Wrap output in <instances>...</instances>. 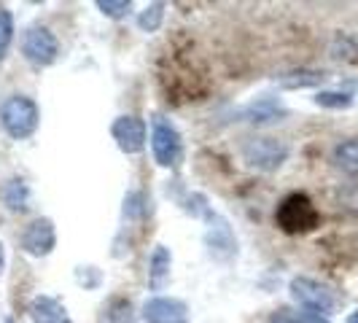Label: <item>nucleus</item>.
Returning <instances> with one entry per match:
<instances>
[{
  "mask_svg": "<svg viewBox=\"0 0 358 323\" xmlns=\"http://www.w3.org/2000/svg\"><path fill=\"white\" fill-rule=\"evenodd\" d=\"M151 151L159 167H178L183 159V141H180L178 127L164 116L151 119Z\"/></svg>",
  "mask_w": 358,
  "mask_h": 323,
  "instance_id": "7ed1b4c3",
  "label": "nucleus"
},
{
  "mask_svg": "<svg viewBox=\"0 0 358 323\" xmlns=\"http://www.w3.org/2000/svg\"><path fill=\"white\" fill-rule=\"evenodd\" d=\"M3 269H6V248H3V243H0V275H3Z\"/></svg>",
  "mask_w": 358,
  "mask_h": 323,
  "instance_id": "aec40b11",
  "label": "nucleus"
},
{
  "mask_svg": "<svg viewBox=\"0 0 358 323\" xmlns=\"http://www.w3.org/2000/svg\"><path fill=\"white\" fill-rule=\"evenodd\" d=\"M323 78L326 76L321 71H291L286 76H280V87H286V89H307V87H318Z\"/></svg>",
  "mask_w": 358,
  "mask_h": 323,
  "instance_id": "f8f14e48",
  "label": "nucleus"
},
{
  "mask_svg": "<svg viewBox=\"0 0 358 323\" xmlns=\"http://www.w3.org/2000/svg\"><path fill=\"white\" fill-rule=\"evenodd\" d=\"M110 138L116 141L122 154H141L145 148V138H148V127L141 116H119L113 124H110Z\"/></svg>",
  "mask_w": 358,
  "mask_h": 323,
  "instance_id": "423d86ee",
  "label": "nucleus"
},
{
  "mask_svg": "<svg viewBox=\"0 0 358 323\" xmlns=\"http://www.w3.org/2000/svg\"><path fill=\"white\" fill-rule=\"evenodd\" d=\"M6 323H17V321H11V318H6Z\"/></svg>",
  "mask_w": 358,
  "mask_h": 323,
  "instance_id": "4be33fe9",
  "label": "nucleus"
},
{
  "mask_svg": "<svg viewBox=\"0 0 358 323\" xmlns=\"http://www.w3.org/2000/svg\"><path fill=\"white\" fill-rule=\"evenodd\" d=\"M97 8L100 14H106L108 19H122L127 17V11L132 8L129 0H97Z\"/></svg>",
  "mask_w": 358,
  "mask_h": 323,
  "instance_id": "f3484780",
  "label": "nucleus"
},
{
  "mask_svg": "<svg viewBox=\"0 0 358 323\" xmlns=\"http://www.w3.org/2000/svg\"><path fill=\"white\" fill-rule=\"evenodd\" d=\"M334 164L348 175H358V141H345L334 148Z\"/></svg>",
  "mask_w": 358,
  "mask_h": 323,
  "instance_id": "9b49d317",
  "label": "nucleus"
},
{
  "mask_svg": "<svg viewBox=\"0 0 358 323\" xmlns=\"http://www.w3.org/2000/svg\"><path fill=\"white\" fill-rule=\"evenodd\" d=\"M11 41H14V17L8 8H0V62L11 49Z\"/></svg>",
  "mask_w": 358,
  "mask_h": 323,
  "instance_id": "4468645a",
  "label": "nucleus"
},
{
  "mask_svg": "<svg viewBox=\"0 0 358 323\" xmlns=\"http://www.w3.org/2000/svg\"><path fill=\"white\" fill-rule=\"evenodd\" d=\"M27 186H24V180H11L8 186H6V205L11 208V210H24L27 205Z\"/></svg>",
  "mask_w": 358,
  "mask_h": 323,
  "instance_id": "2eb2a0df",
  "label": "nucleus"
},
{
  "mask_svg": "<svg viewBox=\"0 0 358 323\" xmlns=\"http://www.w3.org/2000/svg\"><path fill=\"white\" fill-rule=\"evenodd\" d=\"M288 291H291L294 302H299L307 313L331 315V313L340 307V296L326 286V283L315 280V278H305V275H299V278H294V280H291Z\"/></svg>",
  "mask_w": 358,
  "mask_h": 323,
  "instance_id": "f03ea898",
  "label": "nucleus"
},
{
  "mask_svg": "<svg viewBox=\"0 0 358 323\" xmlns=\"http://www.w3.org/2000/svg\"><path fill=\"white\" fill-rule=\"evenodd\" d=\"M243 157H245V162L251 164L253 170L272 173V170H278L288 159V145L275 141V138H256V141L245 143Z\"/></svg>",
  "mask_w": 358,
  "mask_h": 323,
  "instance_id": "39448f33",
  "label": "nucleus"
},
{
  "mask_svg": "<svg viewBox=\"0 0 358 323\" xmlns=\"http://www.w3.org/2000/svg\"><path fill=\"white\" fill-rule=\"evenodd\" d=\"M296 323H329V318H326V315H318V313H302V315L296 318Z\"/></svg>",
  "mask_w": 358,
  "mask_h": 323,
  "instance_id": "6ab92c4d",
  "label": "nucleus"
},
{
  "mask_svg": "<svg viewBox=\"0 0 358 323\" xmlns=\"http://www.w3.org/2000/svg\"><path fill=\"white\" fill-rule=\"evenodd\" d=\"M170 272H173V253L167 245H154V253L148 259V286L151 291H162L170 283Z\"/></svg>",
  "mask_w": 358,
  "mask_h": 323,
  "instance_id": "9d476101",
  "label": "nucleus"
},
{
  "mask_svg": "<svg viewBox=\"0 0 358 323\" xmlns=\"http://www.w3.org/2000/svg\"><path fill=\"white\" fill-rule=\"evenodd\" d=\"M164 22V3H151L138 14V27L143 33H157Z\"/></svg>",
  "mask_w": 358,
  "mask_h": 323,
  "instance_id": "ddd939ff",
  "label": "nucleus"
},
{
  "mask_svg": "<svg viewBox=\"0 0 358 323\" xmlns=\"http://www.w3.org/2000/svg\"><path fill=\"white\" fill-rule=\"evenodd\" d=\"M22 54L27 62H33L36 68H49L59 57V41L49 27L33 24L24 30L22 36Z\"/></svg>",
  "mask_w": 358,
  "mask_h": 323,
  "instance_id": "20e7f679",
  "label": "nucleus"
},
{
  "mask_svg": "<svg viewBox=\"0 0 358 323\" xmlns=\"http://www.w3.org/2000/svg\"><path fill=\"white\" fill-rule=\"evenodd\" d=\"M30 318L33 323H73L68 307L49 294H41L30 302Z\"/></svg>",
  "mask_w": 358,
  "mask_h": 323,
  "instance_id": "1a4fd4ad",
  "label": "nucleus"
},
{
  "mask_svg": "<svg viewBox=\"0 0 358 323\" xmlns=\"http://www.w3.org/2000/svg\"><path fill=\"white\" fill-rule=\"evenodd\" d=\"M145 323H189V307L176 296H151L143 305Z\"/></svg>",
  "mask_w": 358,
  "mask_h": 323,
  "instance_id": "6e6552de",
  "label": "nucleus"
},
{
  "mask_svg": "<svg viewBox=\"0 0 358 323\" xmlns=\"http://www.w3.org/2000/svg\"><path fill=\"white\" fill-rule=\"evenodd\" d=\"M348 323H358V310H356V313H350V318H348Z\"/></svg>",
  "mask_w": 358,
  "mask_h": 323,
  "instance_id": "412c9836",
  "label": "nucleus"
},
{
  "mask_svg": "<svg viewBox=\"0 0 358 323\" xmlns=\"http://www.w3.org/2000/svg\"><path fill=\"white\" fill-rule=\"evenodd\" d=\"M353 103V97L348 92H318L315 94V106L321 108H334V110H342Z\"/></svg>",
  "mask_w": 358,
  "mask_h": 323,
  "instance_id": "dca6fc26",
  "label": "nucleus"
},
{
  "mask_svg": "<svg viewBox=\"0 0 358 323\" xmlns=\"http://www.w3.org/2000/svg\"><path fill=\"white\" fill-rule=\"evenodd\" d=\"M41 124V108L33 97L24 94H11L0 106V127L11 141H27L36 135Z\"/></svg>",
  "mask_w": 358,
  "mask_h": 323,
  "instance_id": "f257e3e1",
  "label": "nucleus"
},
{
  "mask_svg": "<svg viewBox=\"0 0 358 323\" xmlns=\"http://www.w3.org/2000/svg\"><path fill=\"white\" fill-rule=\"evenodd\" d=\"M108 323H135V313H132V305L124 302V299H116L110 310H108Z\"/></svg>",
  "mask_w": 358,
  "mask_h": 323,
  "instance_id": "a211bd4d",
  "label": "nucleus"
},
{
  "mask_svg": "<svg viewBox=\"0 0 358 323\" xmlns=\"http://www.w3.org/2000/svg\"><path fill=\"white\" fill-rule=\"evenodd\" d=\"M57 248V229H54L52 218H36L24 227L22 232V251L27 256L43 259Z\"/></svg>",
  "mask_w": 358,
  "mask_h": 323,
  "instance_id": "0eeeda50",
  "label": "nucleus"
}]
</instances>
